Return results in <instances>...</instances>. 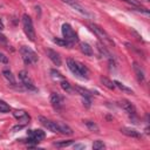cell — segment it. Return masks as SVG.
I'll list each match as a JSON object with an SVG mask.
<instances>
[{
    "label": "cell",
    "instance_id": "5b68a950",
    "mask_svg": "<svg viewBox=\"0 0 150 150\" xmlns=\"http://www.w3.org/2000/svg\"><path fill=\"white\" fill-rule=\"evenodd\" d=\"M61 32H62L63 39L67 40L69 43L77 42V35L75 34V32L73 30V28H71V26L69 23H63L62 28H61Z\"/></svg>",
    "mask_w": 150,
    "mask_h": 150
},
{
    "label": "cell",
    "instance_id": "9c48e42d",
    "mask_svg": "<svg viewBox=\"0 0 150 150\" xmlns=\"http://www.w3.org/2000/svg\"><path fill=\"white\" fill-rule=\"evenodd\" d=\"M39 121H40V123H41L45 128H47L49 131H52V132H54V134L59 132V128H57L56 122H54V121H52V120H48V118H46V117H43V116H40V117H39Z\"/></svg>",
    "mask_w": 150,
    "mask_h": 150
},
{
    "label": "cell",
    "instance_id": "e0dca14e",
    "mask_svg": "<svg viewBox=\"0 0 150 150\" xmlns=\"http://www.w3.org/2000/svg\"><path fill=\"white\" fill-rule=\"evenodd\" d=\"M80 49H81V52H82L84 55H87V56H91V55H93V48H91L90 45L87 43V42H81V43H80Z\"/></svg>",
    "mask_w": 150,
    "mask_h": 150
},
{
    "label": "cell",
    "instance_id": "5bb4252c",
    "mask_svg": "<svg viewBox=\"0 0 150 150\" xmlns=\"http://www.w3.org/2000/svg\"><path fill=\"white\" fill-rule=\"evenodd\" d=\"M121 132L123 135H125L128 137H132V138H141V136H142L139 131H137L135 129H131V128H127V127L121 128Z\"/></svg>",
    "mask_w": 150,
    "mask_h": 150
},
{
    "label": "cell",
    "instance_id": "d590c367",
    "mask_svg": "<svg viewBox=\"0 0 150 150\" xmlns=\"http://www.w3.org/2000/svg\"><path fill=\"white\" fill-rule=\"evenodd\" d=\"M4 29V25H2V22L0 21V30H2Z\"/></svg>",
    "mask_w": 150,
    "mask_h": 150
},
{
    "label": "cell",
    "instance_id": "f546056e",
    "mask_svg": "<svg viewBox=\"0 0 150 150\" xmlns=\"http://www.w3.org/2000/svg\"><path fill=\"white\" fill-rule=\"evenodd\" d=\"M50 74H52V76H53L54 79H61V80L63 79V76H62L59 71H56L55 69H52V70H50Z\"/></svg>",
    "mask_w": 150,
    "mask_h": 150
},
{
    "label": "cell",
    "instance_id": "8992f818",
    "mask_svg": "<svg viewBox=\"0 0 150 150\" xmlns=\"http://www.w3.org/2000/svg\"><path fill=\"white\" fill-rule=\"evenodd\" d=\"M19 79H20L21 83L23 84V87H25L26 89L32 90V91H36V90H38V88L35 87V84H34V82H33L32 77L28 75V73H27V71H25V70L19 71Z\"/></svg>",
    "mask_w": 150,
    "mask_h": 150
},
{
    "label": "cell",
    "instance_id": "30bf717a",
    "mask_svg": "<svg viewBox=\"0 0 150 150\" xmlns=\"http://www.w3.org/2000/svg\"><path fill=\"white\" fill-rule=\"evenodd\" d=\"M50 103L55 109H61L63 107V97L59 93H52L50 94Z\"/></svg>",
    "mask_w": 150,
    "mask_h": 150
},
{
    "label": "cell",
    "instance_id": "4316f807",
    "mask_svg": "<svg viewBox=\"0 0 150 150\" xmlns=\"http://www.w3.org/2000/svg\"><path fill=\"white\" fill-rule=\"evenodd\" d=\"M104 148H105V144L100 139H97L93 143V149L94 150H101V149H104Z\"/></svg>",
    "mask_w": 150,
    "mask_h": 150
},
{
    "label": "cell",
    "instance_id": "d6a6232c",
    "mask_svg": "<svg viewBox=\"0 0 150 150\" xmlns=\"http://www.w3.org/2000/svg\"><path fill=\"white\" fill-rule=\"evenodd\" d=\"M23 125H25V124H20V125H15V127H13V129H12V130H13V131H18V130H21V129L23 128Z\"/></svg>",
    "mask_w": 150,
    "mask_h": 150
},
{
    "label": "cell",
    "instance_id": "6da1fadb",
    "mask_svg": "<svg viewBox=\"0 0 150 150\" xmlns=\"http://www.w3.org/2000/svg\"><path fill=\"white\" fill-rule=\"evenodd\" d=\"M88 27H89L90 30L101 40V42H102L104 46H107V47H114V46H115L114 40L110 38V35H109L102 27H100V26L96 25V23H88Z\"/></svg>",
    "mask_w": 150,
    "mask_h": 150
},
{
    "label": "cell",
    "instance_id": "7a4b0ae2",
    "mask_svg": "<svg viewBox=\"0 0 150 150\" xmlns=\"http://www.w3.org/2000/svg\"><path fill=\"white\" fill-rule=\"evenodd\" d=\"M67 66H68L69 70L74 75H76L77 77H80V79H88L89 77V70L83 63H81L79 61H75L73 59H68L67 60Z\"/></svg>",
    "mask_w": 150,
    "mask_h": 150
},
{
    "label": "cell",
    "instance_id": "277c9868",
    "mask_svg": "<svg viewBox=\"0 0 150 150\" xmlns=\"http://www.w3.org/2000/svg\"><path fill=\"white\" fill-rule=\"evenodd\" d=\"M22 27H23V32H25L26 36L30 41H35V30H34L33 21L28 14L22 15Z\"/></svg>",
    "mask_w": 150,
    "mask_h": 150
},
{
    "label": "cell",
    "instance_id": "d4e9b609",
    "mask_svg": "<svg viewBox=\"0 0 150 150\" xmlns=\"http://www.w3.org/2000/svg\"><path fill=\"white\" fill-rule=\"evenodd\" d=\"M75 90H76L82 97H90V93H89V90H87V89H84V88L75 87Z\"/></svg>",
    "mask_w": 150,
    "mask_h": 150
},
{
    "label": "cell",
    "instance_id": "52a82bcc",
    "mask_svg": "<svg viewBox=\"0 0 150 150\" xmlns=\"http://www.w3.org/2000/svg\"><path fill=\"white\" fill-rule=\"evenodd\" d=\"M62 2H64V4H67L68 6H70L73 9H75L76 12H79V13H81L82 15H86V16H89L90 14H89V12L77 1V0H61Z\"/></svg>",
    "mask_w": 150,
    "mask_h": 150
},
{
    "label": "cell",
    "instance_id": "4dcf8cb0",
    "mask_svg": "<svg viewBox=\"0 0 150 150\" xmlns=\"http://www.w3.org/2000/svg\"><path fill=\"white\" fill-rule=\"evenodd\" d=\"M0 62L4 63V64H7V63L9 62V61H8V57H7L4 53H1V52H0Z\"/></svg>",
    "mask_w": 150,
    "mask_h": 150
},
{
    "label": "cell",
    "instance_id": "ba28073f",
    "mask_svg": "<svg viewBox=\"0 0 150 150\" xmlns=\"http://www.w3.org/2000/svg\"><path fill=\"white\" fill-rule=\"evenodd\" d=\"M121 107L124 109V111L130 116V117H136L137 116V110L136 107L128 100H122L121 101Z\"/></svg>",
    "mask_w": 150,
    "mask_h": 150
},
{
    "label": "cell",
    "instance_id": "e575fe53",
    "mask_svg": "<svg viewBox=\"0 0 150 150\" xmlns=\"http://www.w3.org/2000/svg\"><path fill=\"white\" fill-rule=\"evenodd\" d=\"M0 41H1V42H4V43H6V41H7V40H6V38H5V35H2L1 33H0Z\"/></svg>",
    "mask_w": 150,
    "mask_h": 150
},
{
    "label": "cell",
    "instance_id": "2e32d148",
    "mask_svg": "<svg viewBox=\"0 0 150 150\" xmlns=\"http://www.w3.org/2000/svg\"><path fill=\"white\" fill-rule=\"evenodd\" d=\"M56 124H57V128H59V132H61L63 135H68V136L73 135V129L68 124H66L63 122H56Z\"/></svg>",
    "mask_w": 150,
    "mask_h": 150
},
{
    "label": "cell",
    "instance_id": "836d02e7",
    "mask_svg": "<svg viewBox=\"0 0 150 150\" xmlns=\"http://www.w3.org/2000/svg\"><path fill=\"white\" fill-rule=\"evenodd\" d=\"M74 148H75V149H84L86 146H84L83 144H75V145H74Z\"/></svg>",
    "mask_w": 150,
    "mask_h": 150
},
{
    "label": "cell",
    "instance_id": "603a6c76",
    "mask_svg": "<svg viewBox=\"0 0 150 150\" xmlns=\"http://www.w3.org/2000/svg\"><path fill=\"white\" fill-rule=\"evenodd\" d=\"M60 84H61V88L66 91V93H71V86H70V83L68 82V81H66L64 79H62L61 80V82H60Z\"/></svg>",
    "mask_w": 150,
    "mask_h": 150
},
{
    "label": "cell",
    "instance_id": "ffe728a7",
    "mask_svg": "<svg viewBox=\"0 0 150 150\" xmlns=\"http://www.w3.org/2000/svg\"><path fill=\"white\" fill-rule=\"evenodd\" d=\"M84 124L87 125V128H88L90 131L96 132V134H98V132H100V128H98V125H97L95 122L89 121V120H86V121H84Z\"/></svg>",
    "mask_w": 150,
    "mask_h": 150
},
{
    "label": "cell",
    "instance_id": "3957f363",
    "mask_svg": "<svg viewBox=\"0 0 150 150\" xmlns=\"http://www.w3.org/2000/svg\"><path fill=\"white\" fill-rule=\"evenodd\" d=\"M20 54H21V57H22L25 64H35L39 61L38 54L32 48H29L27 46H22L20 48Z\"/></svg>",
    "mask_w": 150,
    "mask_h": 150
},
{
    "label": "cell",
    "instance_id": "7402d4cb",
    "mask_svg": "<svg viewBox=\"0 0 150 150\" xmlns=\"http://www.w3.org/2000/svg\"><path fill=\"white\" fill-rule=\"evenodd\" d=\"M114 84H115V87H117V88L121 89L122 91H125V93H129V94H134V91H132L131 88H128L127 86H124V84L121 83L120 81H114Z\"/></svg>",
    "mask_w": 150,
    "mask_h": 150
},
{
    "label": "cell",
    "instance_id": "83f0119b",
    "mask_svg": "<svg viewBox=\"0 0 150 150\" xmlns=\"http://www.w3.org/2000/svg\"><path fill=\"white\" fill-rule=\"evenodd\" d=\"M11 110V107L2 100H0V112H8Z\"/></svg>",
    "mask_w": 150,
    "mask_h": 150
},
{
    "label": "cell",
    "instance_id": "ac0fdd59",
    "mask_svg": "<svg viewBox=\"0 0 150 150\" xmlns=\"http://www.w3.org/2000/svg\"><path fill=\"white\" fill-rule=\"evenodd\" d=\"M2 75H4V77L12 84V86H15L16 84V81H15V77H14V75L12 74V71L11 70H8V69H5V70H2Z\"/></svg>",
    "mask_w": 150,
    "mask_h": 150
},
{
    "label": "cell",
    "instance_id": "f1b7e54d",
    "mask_svg": "<svg viewBox=\"0 0 150 150\" xmlns=\"http://www.w3.org/2000/svg\"><path fill=\"white\" fill-rule=\"evenodd\" d=\"M122 1H124L131 6H135V7H141V2L138 0H122Z\"/></svg>",
    "mask_w": 150,
    "mask_h": 150
},
{
    "label": "cell",
    "instance_id": "4fadbf2b",
    "mask_svg": "<svg viewBox=\"0 0 150 150\" xmlns=\"http://www.w3.org/2000/svg\"><path fill=\"white\" fill-rule=\"evenodd\" d=\"M27 135H28L30 138H33L34 141H36V142H40V141H41V139H43V138H45V136H46L45 131H42V130H40V129L28 130V131H27Z\"/></svg>",
    "mask_w": 150,
    "mask_h": 150
},
{
    "label": "cell",
    "instance_id": "1f68e13d",
    "mask_svg": "<svg viewBox=\"0 0 150 150\" xmlns=\"http://www.w3.org/2000/svg\"><path fill=\"white\" fill-rule=\"evenodd\" d=\"M82 102L83 105H86V108H90V97H83Z\"/></svg>",
    "mask_w": 150,
    "mask_h": 150
},
{
    "label": "cell",
    "instance_id": "484cf974",
    "mask_svg": "<svg viewBox=\"0 0 150 150\" xmlns=\"http://www.w3.org/2000/svg\"><path fill=\"white\" fill-rule=\"evenodd\" d=\"M73 144V141L71 139H68V141H60V142H55L54 145L57 146V148H64V146H68Z\"/></svg>",
    "mask_w": 150,
    "mask_h": 150
},
{
    "label": "cell",
    "instance_id": "9a60e30c",
    "mask_svg": "<svg viewBox=\"0 0 150 150\" xmlns=\"http://www.w3.org/2000/svg\"><path fill=\"white\" fill-rule=\"evenodd\" d=\"M132 69H134V71H135V74H136L137 80H138L139 82H143L144 79H145V76H144V71H143L142 67H141L137 62H132Z\"/></svg>",
    "mask_w": 150,
    "mask_h": 150
},
{
    "label": "cell",
    "instance_id": "7c38bea8",
    "mask_svg": "<svg viewBox=\"0 0 150 150\" xmlns=\"http://www.w3.org/2000/svg\"><path fill=\"white\" fill-rule=\"evenodd\" d=\"M47 56L49 57V60H50L56 67L61 66L62 60H61V56H60L59 53H56V52L53 50V49H47Z\"/></svg>",
    "mask_w": 150,
    "mask_h": 150
},
{
    "label": "cell",
    "instance_id": "8fae6325",
    "mask_svg": "<svg viewBox=\"0 0 150 150\" xmlns=\"http://www.w3.org/2000/svg\"><path fill=\"white\" fill-rule=\"evenodd\" d=\"M13 116H14L20 123H22V124H26V123L29 122V120H30V116H29L25 110H15V111L13 112Z\"/></svg>",
    "mask_w": 150,
    "mask_h": 150
},
{
    "label": "cell",
    "instance_id": "44dd1931",
    "mask_svg": "<svg viewBox=\"0 0 150 150\" xmlns=\"http://www.w3.org/2000/svg\"><path fill=\"white\" fill-rule=\"evenodd\" d=\"M105 47H107V46H104L102 42H98V43H97V49L100 50L101 55H103V56H105V57H108V59H111L110 53L107 50V48H105Z\"/></svg>",
    "mask_w": 150,
    "mask_h": 150
},
{
    "label": "cell",
    "instance_id": "d6986e66",
    "mask_svg": "<svg viewBox=\"0 0 150 150\" xmlns=\"http://www.w3.org/2000/svg\"><path fill=\"white\" fill-rule=\"evenodd\" d=\"M100 81L102 82V84L104 86V87H107L108 89H111V90H114L116 87H115V84H114V81H110L108 77H105V76H101L100 77Z\"/></svg>",
    "mask_w": 150,
    "mask_h": 150
},
{
    "label": "cell",
    "instance_id": "cb8c5ba5",
    "mask_svg": "<svg viewBox=\"0 0 150 150\" xmlns=\"http://www.w3.org/2000/svg\"><path fill=\"white\" fill-rule=\"evenodd\" d=\"M53 41H54V43H56V45H59V46H61V47H69V46H70V43H69L67 40H64V39L54 38Z\"/></svg>",
    "mask_w": 150,
    "mask_h": 150
}]
</instances>
